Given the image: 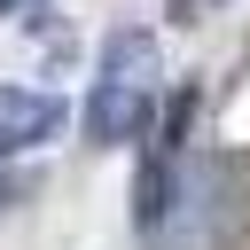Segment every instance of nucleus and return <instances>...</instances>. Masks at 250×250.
<instances>
[{
	"instance_id": "obj_1",
	"label": "nucleus",
	"mask_w": 250,
	"mask_h": 250,
	"mask_svg": "<svg viewBox=\"0 0 250 250\" xmlns=\"http://www.w3.org/2000/svg\"><path fill=\"white\" fill-rule=\"evenodd\" d=\"M148 125V86H125V78H102L94 102H86V141L94 148H117Z\"/></svg>"
},
{
	"instance_id": "obj_2",
	"label": "nucleus",
	"mask_w": 250,
	"mask_h": 250,
	"mask_svg": "<svg viewBox=\"0 0 250 250\" xmlns=\"http://www.w3.org/2000/svg\"><path fill=\"white\" fill-rule=\"evenodd\" d=\"M62 94H0V156H23V148H39V141H55L62 133Z\"/></svg>"
},
{
	"instance_id": "obj_3",
	"label": "nucleus",
	"mask_w": 250,
	"mask_h": 250,
	"mask_svg": "<svg viewBox=\"0 0 250 250\" xmlns=\"http://www.w3.org/2000/svg\"><path fill=\"white\" fill-rule=\"evenodd\" d=\"M102 78L148 86V78H156V39H148V31H117V39L102 47Z\"/></svg>"
},
{
	"instance_id": "obj_4",
	"label": "nucleus",
	"mask_w": 250,
	"mask_h": 250,
	"mask_svg": "<svg viewBox=\"0 0 250 250\" xmlns=\"http://www.w3.org/2000/svg\"><path fill=\"white\" fill-rule=\"evenodd\" d=\"M23 195H31V188H23L16 172H0V211H8V203H23Z\"/></svg>"
},
{
	"instance_id": "obj_5",
	"label": "nucleus",
	"mask_w": 250,
	"mask_h": 250,
	"mask_svg": "<svg viewBox=\"0 0 250 250\" xmlns=\"http://www.w3.org/2000/svg\"><path fill=\"white\" fill-rule=\"evenodd\" d=\"M0 8H8V0H0Z\"/></svg>"
}]
</instances>
